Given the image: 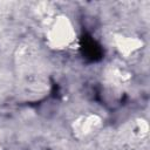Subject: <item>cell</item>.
Wrapping results in <instances>:
<instances>
[{
	"instance_id": "6da1fadb",
	"label": "cell",
	"mask_w": 150,
	"mask_h": 150,
	"mask_svg": "<svg viewBox=\"0 0 150 150\" xmlns=\"http://www.w3.org/2000/svg\"><path fill=\"white\" fill-rule=\"evenodd\" d=\"M45 28V40L48 48L55 52L71 49L77 42V29L74 21L67 14L60 13L48 18Z\"/></svg>"
},
{
	"instance_id": "7a4b0ae2",
	"label": "cell",
	"mask_w": 150,
	"mask_h": 150,
	"mask_svg": "<svg viewBox=\"0 0 150 150\" xmlns=\"http://www.w3.org/2000/svg\"><path fill=\"white\" fill-rule=\"evenodd\" d=\"M102 118L97 114L89 112L77 116L71 123V130L75 137L82 139L93 136L102 127Z\"/></svg>"
},
{
	"instance_id": "3957f363",
	"label": "cell",
	"mask_w": 150,
	"mask_h": 150,
	"mask_svg": "<svg viewBox=\"0 0 150 150\" xmlns=\"http://www.w3.org/2000/svg\"><path fill=\"white\" fill-rule=\"evenodd\" d=\"M114 46L118 54L123 57H131L143 47V41L138 36L130 34H115Z\"/></svg>"
}]
</instances>
